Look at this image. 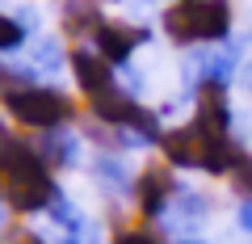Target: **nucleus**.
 Here are the masks:
<instances>
[{"label": "nucleus", "mask_w": 252, "mask_h": 244, "mask_svg": "<svg viewBox=\"0 0 252 244\" xmlns=\"http://www.w3.org/2000/svg\"><path fill=\"white\" fill-rule=\"evenodd\" d=\"M17 42H21V26L9 21V17H0V51H9V46H17Z\"/></svg>", "instance_id": "obj_9"}, {"label": "nucleus", "mask_w": 252, "mask_h": 244, "mask_svg": "<svg viewBox=\"0 0 252 244\" xmlns=\"http://www.w3.org/2000/svg\"><path fill=\"white\" fill-rule=\"evenodd\" d=\"M240 223H244V227H252V198L244 202V210H240Z\"/></svg>", "instance_id": "obj_12"}, {"label": "nucleus", "mask_w": 252, "mask_h": 244, "mask_svg": "<svg viewBox=\"0 0 252 244\" xmlns=\"http://www.w3.org/2000/svg\"><path fill=\"white\" fill-rule=\"evenodd\" d=\"M72 72H76V84H80L89 97H97V93L114 89V84H109V68H105V59H93V55L76 51V55H72Z\"/></svg>", "instance_id": "obj_4"}, {"label": "nucleus", "mask_w": 252, "mask_h": 244, "mask_svg": "<svg viewBox=\"0 0 252 244\" xmlns=\"http://www.w3.org/2000/svg\"><path fill=\"white\" fill-rule=\"evenodd\" d=\"M168 194H172V177L164 169H147L143 181H139V207H143V215H160Z\"/></svg>", "instance_id": "obj_6"}, {"label": "nucleus", "mask_w": 252, "mask_h": 244, "mask_svg": "<svg viewBox=\"0 0 252 244\" xmlns=\"http://www.w3.org/2000/svg\"><path fill=\"white\" fill-rule=\"evenodd\" d=\"M67 30H72V34H80V30H93V34H97V30H101L97 9H89V4H72V9H67Z\"/></svg>", "instance_id": "obj_7"}, {"label": "nucleus", "mask_w": 252, "mask_h": 244, "mask_svg": "<svg viewBox=\"0 0 252 244\" xmlns=\"http://www.w3.org/2000/svg\"><path fill=\"white\" fill-rule=\"evenodd\" d=\"M42 160H51V164L72 160V139H46V147H42Z\"/></svg>", "instance_id": "obj_8"}, {"label": "nucleus", "mask_w": 252, "mask_h": 244, "mask_svg": "<svg viewBox=\"0 0 252 244\" xmlns=\"http://www.w3.org/2000/svg\"><path fill=\"white\" fill-rule=\"evenodd\" d=\"M0 223H4V215H0Z\"/></svg>", "instance_id": "obj_16"}, {"label": "nucleus", "mask_w": 252, "mask_h": 244, "mask_svg": "<svg viewBox=\"0 0 252 244\" xmlns=\"http://www.w3.org/2000/svg\"><path fill=\"white\" fill-rule=\"evenodd\" d=\"M248 84H252V68H248Z\"/></svg>", "instance_id": "obj_15"}, {"label": "nucleus", "mask_w": 252, "mask_h": 244, "mask_svg": "<svg viewBox=\"0 0 252 244\" xmlns=\"http://www.w3.org/2000/svg\"><path fill=\"white\" fill-rule=\"evenodd\" d=\"M97 51H101V59H109V64H122V59H130V51H135V42H139V34L135 30H126V26H101L97 34Z\"/></svg>", "instance_id": "obj_5"}, {"label": "nucleus", "mask_w": 252, "mask_h": 244, "mask_svg": "<svg viewBox=\"0 0 252 244\" xmlns=\"http://www.w3.org/2000/svg\"><path fill=\"white\" fill-rule=\"evenodd\" d=\"M114 244H164V240H160V236H152V232H122Z\"/></svg>", "instance_id": "obj_10"}, {"label": "nucleus", "mask_w": 252, "mask_h": 244, "mask_svg": "<svg viewBox=\"0 0 252 244\" xmlns=\"http://www.w3.org/2000/svg\"><path fill=\"white\" fill-rule=\"evenodd\" d=\"M168 34L177 42H210V38H223L227 26H231V9L223 0H181L177 9H168L164 17Z\"/></svg>", "instance_id": "obj_1"}, {"label": "nucleus", "mask_w": 252, "mask_h": 244, "mask_svg": "<svg viewBox=\"0 0 252 244\" xmlns=\"http://www.w3.org/2000/svg\"><path fill=\"white\" fill-rule=\"evenodd\" d=\"M185 244H202V240H185Z\"/></svg>", "instance_id": "obj_14"}, {"label": "nucleus", "mask_w": 252, "mask_h": 244, "mask_svg": "<svg viewBox=\"0 0 252 244\" xmlns=\"http://www.w3.org/2000/svg\"><path fill=\"white\" fill-rule=\"evenodd\" d=\"M9 244H38L34 236H17V240H9Z\"/></svg>", "instance_id": "obj_13"}, {"label": "nucleus", "mask_w": 252, "mask_h": 244, "mask_svg": "<svg viewBox=\"0 0 252 244\" xmlns=\"http://www.w3.org/2000/svg\"><path fill=\"white\" fill-rule=\"evenodd\" d=\"M235 185H240L244 194H252V160H240V164H235Z\"/></svg>", "instance_id": "obj_11"}, {"label": "nucleus", "mask_w": 252, "mask_h": 244, "mask_svg": "<svg viewBox=\"0 0 252 244\" xmlns=\"http://www.w3.org/2000/svg\"><path fill=\"white\" fill-rule=\"evenodd\" d=\"M4 105L21 127H38V131H55L72 118V101L55 89H38V84H21V89L4 93Z\"/></svg>", "instance_id": "obj_2"}, {"label": "nucleus", "mask_w": 252, "mask_h": 244, "mask_svg": "<svg viewBox=\"0 0 252 244\" xmlns=\"http://www.w3.org/2000/svg\"><path fill=\"white\" fill-rule=\"evenodd\" d=\"M164 156L181 169H202V131L198 127H181V131H168L164 135Z\"/></svg>", "instance_id": "obj_3"}]
</instances>
